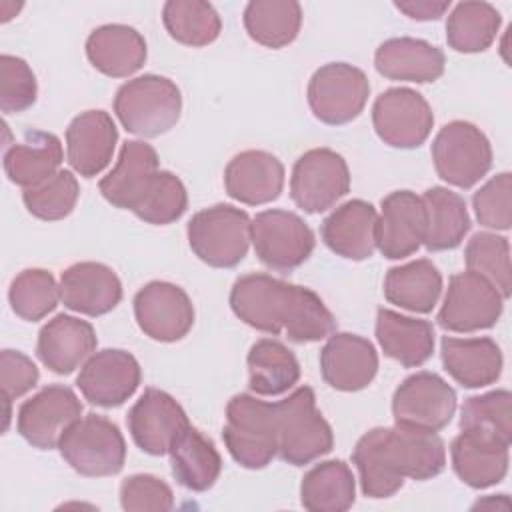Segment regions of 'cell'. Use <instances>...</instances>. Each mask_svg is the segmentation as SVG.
<instances>
[{
	"instance_id": "obj_47",
	"label": "cell",
	"mask_w": 512,
	"mask_h": 512,
	"mask_svg": "<svg viewBox=\"0 0 512 512\" xmlns=\"http://www.w3.org/2000/svg\"><path fill=\"white\" fill-rule=\"evenodd\" d=\"M38 96V84L26 60L10 54L0 56V110L18 114L28 110Z\"/></svg>"
},
{
	"instance_id": "obj_43",
	"label": "cell",
	"mask_w": 512,
	"mask_h": 512,
	"mask_svg": "<svg viewBox=\"0 0 512 512\" xmlns=\"http://www.w3.org/2000/svg\"><path fill=\"white\" fill-rule=\"evenodd\" d=\"M464 260L466 268L492 282L504 300L510 296L512 272L508 238L492 232H478L468 240Z\"/></svg>"
},
{
	"instance_id": "obj_23",
	"label": "cell",
	"mask_w": 512,
	"mask_h": 512,
	"mask_svg": "<svg viewBox=\"0 0 512 512\" xmlns=\"http://www.w3.org/2000/svg\"><path fill=\"white\" fill-rule=\"evenodd\" d=\"M118 128L104 110L80 112L66 128V158L84 178L98 176L112 160Z\"/></svg>"
},
{
	"instance_id": "obj_2",
	"label": "cell",
	"mask_w": 512,
	"mask_h": 512,
	"mask_svg": "<svg viewBox=\"0 0 512 512\" xmlns=\"http://www.w3.org/2000/svg\"><path fill=\"white\" fill-rule=\"evenodd\" d=\"M182 112L180 88L166 76L144 74L124 82L114 96V114L136 136L154 138L176 126Z\"/></svg>"
},
{
	"instance_id": "obj_19",
	"label": "cell",
	"mask_w": 512,
	"mask_h": 512,
	"mask_svg": "<svg viewBox=\"0 0 512 512\" xmlns=\"http://www.w3.org/2000/svg\"><path fill=\"white\" fill-rule=\"evenodd\" d=\"M378 372V352L368 338L350 332H332L320 350V374L340 392L366 388Z\"/></svg>"
},
{
	"instance_id": "obj_31",
	"label": "cell",
	"mask_w": 512,
	"mask_h": 512,
	"mask_svg": "<svg viewBox=\"0 0 512 512\" xmlns=\"http://www.w3.org/2000/svg\"><path fill=\"white\" fill-rule=\"evenodd\" d=\"M64 150L52 132L28 130L24 140L4 152V172L16 186L30 188L60 170Z\"/></svg>"
},
{
	"instance_id": "obj_32",
	"label": "cell",
	"mask_w": 512,
	"mask_h": 512,
	"mask_svg": "<svg viewBox=\"0 0 512 512\" xmlns=\"http://www.w3.org/2000/svg\"><path fill=\"white\" fill-rule=\"evenodd\" d=\"M176 482L192 492L214 486L222 472V458L210 438L188 424L168 450Z\"/></svg>"
},
{
	"instance_id": "obj_9",
	"label": "cell",
	"mask_w": 512,
	"mask_h": 512,
	"mask_svg": "<svg viewBox=\"0 0 512 512\" xmlns=\"http://www.w3.org/2000/svg\"><path fill=\"white\" fill-rule=\"evenodd\" d=\"M250 240L262 264L272 270L290 272L304 264L314 250V232L294 212L264 210L252 218Z\"/></svg>"
},
{
	"instance_id": "obj_50",
	"label": "cell",
	"mask_w": 512,
	"mask_h": 512,
	"mask_svg": "<svg viewBox=\"0 0 512 512\" xmlns=\"http://www.w3.org/2000/svg\"><path fill=\"white\" fill-rule=\"evenodd\" d=\"M38 378L40 372L26 354L10 348L0 352V386L6 402L30 392L38 384Z\"/></svg>"
},
{
	"instance_id": "obj_5",
	"label": "cell",
	"mask_w": 512,
	"mask_h": 512,
	"mask_svg": "<svg viewBox=\"0 0 512 512\" xmlns=\"http://www.w3.org/2000/svg\"><path fill=\"white\" fill-rule=\"evenodd\" d=\"M250 216L230 204L196 212L186 228L192 252L212 268H234L250 246Z\"/></svg>"
},
{
	"instance_id": "obj_39",
	"label": "cell",
	"mask_w": 512,
	"mask_h": 512,
	"mask_svg": "<svg viewBox=\"0 0 512 512\" xmlns=\"http://www.w3.org/2000/svg\"><path fill=\"white\" fill-rule=\"evenodd\" d=\"M242 20L254 42L276 50L296 40L302 8L294 0H252L246 4Z\"/></svg>"
},
{
	"instance_id": "obj_11",
	"label": "cell",
	"mask_w": 512,
	"mask_h": 512,
	"mask_svg": "<svg viewBox=\"0 0 512 512\" xmlns=\"http://www.w3.org/2000/svg\"><path fill=\"white\" fill-rule=\"evenodd\" d=\"M504 310V296L476 272H458L450 278L438 312V324L450 332H478L492 328Z\"/></svg>"
},
{
	"instance_id": "obj_48",
	"label": "cell",
	"mask_w": 512,
	"mask_h": 512,
	"mask_svg": "<svg viewBox=\"0 0 512 512\" xmlns=\"http://www.w3.org/2000/svg\"><path fill=\"white\" fill-rule=\"evenodd\" d=\"M472 208L484 228L508 230L512 224V174L500 172L492 176L474 192Z\"/></svg>"
},
{
	"instance_id": "obj_30",
	"label": "cell",
	"mask_w": 512,
	"mask_h": 512,
	"mask_svg": "<svg viewBox=\"0 0 512 512\" xmlns=\"http://www.w3.org/2000/svg\"><path fill=\"white\" fill-rule=\"evenodd\" d=\"M376 340L388 358L406 368H416L434 352V326L428 320L380 308L376 314Z\"/></svg>"
},
{
	"instance_id": "obj_45",
	"label": "cell",
	"mask_w": 512,
	"mask_h": 512,
	"mask_svg": "<svg viewBox=\"0 0 512 512\" xmlns=\"http://www.w3.org/2000/svg\"><path fill=\"white\" fill-rule=\"evenodd\" d=\"M510 404L512 394L504 388L470 396L460 410V430H482L510 442Z\"/></svg>"
},
{
	"instance_id": "obj_40",
	"label": "cell",
	"mask_w": 512,
	"mask_h": 512,
	"mask_svg": "<svg viewBox=\"0 0 512 512\" xmlns=\"http://www.w3.org/2000/svg\"><path fill=\"white\" fill-rule=\"evenodd\" d=\"M502 16L488 2H460L446 20V42L462 54L484 52L496 40Z\"/></svg>"
},
{
	"instance_id": "obj_27",
	"label": "cell",
	"mask_w": 512,
	"mask_h": 512,
	"mask_svg": "<svg viewBox=\"0 0 512 512\" xmlns=\"http://www.w3.org/2000/svg\"><path fill=\"white\" fill-rule=\"evenodd\" d=\"M444 52L420 38L400 36L384 40L374 54L378 74L388 80L426 84L444 74Z\"/></svg>"
},
{
	"instance_id": "obj_18",
	"label": "cell",
	"mask_w": 512,
	"mask_h": 512,
	"mask_svg": "<svg viewBox=\"0 0 512 512\" xmlns=\"http://www.w3.org/2000/svg\"><path fill=\"white\" fill-rule=\"evenodd\" d=\"M376 222V248L388 260L412 256L426 238V208L422 196L396 190L382 198Z\"/></svg>"
},
{
	"instance_id": "obj_26",
	"label": "cell",
	"mask_w": 512,
	"mask_h": 512,
	"mask_svg": "<svg viewBox=\"0 0 512 512\" xmlns=\"http://www.w3.org/2000/svg\"><path fill=\"white\" fill-rule=\"evenodd\" d=\"M376 222V208L366 200L354 198L324 218L320 234L336 256L358 262L370 258L376 250Z\"/></svg>"
},
{
	"instance_id": "obj_22",
	"label": "cell",
	"mask_w": 512,
	"mask_h": 512,
	"mask_svg": "<svg viewBox=\"0 0 512 512\" xmlns=\"http://www.w3.org/2000/svg\"><path fill=\"white\" fill-rule=\"evenodd\" d=\"M60 300L84 316H104L122 300V282L102 262H76L60 276Z\"/></svg>"
},
{
	"instance_id": "obj_42",
	"label": "cell",
	"mask_w": 512,
	"mask_h": 512,
	"mask_svg": "<svg viewBox=\"0 0 512 512\" xmlns=\"http://www.w3.org/2000/svg\"><path fill=\"white\" fill-rule=\"evenodd\" d=\"M8 300L18 318L38 322L56 308L60 300V284H56L48 270L28 268L12 280Z\"/></svg>"
},
{
	"instance_id": "obj_13",
	"label": "cell",
	"mask_w": 512,
	"mask_h": 512,
	"mask_svg": "<svg viewBox=\"0 0 512 512\" xmlns=\"http://www.w3.org/2000/svg\"><path fill=\"white\" fill-rule=\"evenodd\" d=\"M372 124L378 138L392 148H418L434 126L428 100L406 86L384 90L372 106Z\"/></svg>"
},
{
	"instance_id": "obj_28",
	"label": "cell",
	"mask_w": 512,
	"mask_h": 512,
	"mask_svg": "<svg viewBox=\"0 0 512 512\" xmlns=\"http://www.w3.org/2000/svg\"><path fill=\"white\" fill-rule=\"evenodd\" d=\"M444 370L464 388H482L494 384L504 366L500 346L488 338H452L444 336L440 344Z\"/></svg>"
},
{
	"instance_id": "obj_15",
	"label": "cell",
	"mask_w": 512,
	"mask_h": 512,
	"mask_svg": "<svg viewBox=\"0 0 512 512\" xmlns=\"http://www.w3.org/2000/svg\"><path fill=\"white\" fill-rule=\"evenodd\" d=\"M134 318L148 338L156 342H176L194 326V306L180 286L154 280L136 292Z\"/></svg>"
},
{
	"instance_id": "obj_36",
	"label": "cell",
	"mask_w": 512,
	"mask_h": 512,
	"mask_svg": "<svg viewBox=\"0 0 512 512\" xmlns=\"http://www.w3.org/2000/svg\"><path fill=\"white\" fill-rule=\"evenodd\" d=\"M442 292V274L426 260H412L388 270L384 278V296L390 304L410 312H430Z\"/></svg>"
},
{
	"instance_id": "obj_35",
	"label": "cell",
	"mask_w": 512,
	"mask_h": 512,
	"mask_svg": "<svg viewBox=\"0 0 512 512\" xmlns=\"http://www.w3.org/2000/svg\"><path fill=\"white\" fill-rule=\"evenodd\" d=\"M388 444L404 478L428 480L446 466V448L436 432L396 424L388 428Z\"/></svg>"
},
{
	"instance_id": "obj_38",
	"label": "cell",
	"mask_w": 512,
	"mask_h": 512,
	"mask_svg": "<svg viewBox=\"0 0 512 512\" xmlns=\"http://www.w3.org/2000/svg\"><path fill=\"white\" fill-rule=\"evenodd\" d=\"M356 478L342 460H326L310 468L300 484V502L310 512H344L354 504Z\"/></svg>"
},
{
	"instance_id": "obj_46",
	"label": "cell",
	"mask_w": 512,
	"mask_h": 512,
	"mask_svg": "<svg viewBox=\"0 0 512 512\" xmlns=\"http://www.w3.org/2000/svg\"><path fill=\"white\" fill-rule=\"evenodd\" d=\"M186 208L188 194L182 180L168 170H160L154 178L150 192L134 210V214L148 224L164 226L176 222L186 212Z\"/></svg>"
},
{
	"instance_id": "obj_10",
	"label": "cell",
	"mask_w": 512,
	"mask_h": 512,
	"mask_svg": "<svg viewBox=\"0 0 512 512\" xmlns=\"http://www.w3.org/2000/svg\"><path fill=\"white\" fill-rule=\"evenodd\" d=\"M350 190V170L346 160L330 148L304 152L292 168L290 196L308 214L332 208Z\"/></svg>"
},
{
	"instance_id": "obj_51",
	"label": "cell",
	"mask_w": 512,
	"mask_h": 512,
	"mask_svg": "<svg viewBox=\"0 0 512 512\" xmlns=\"http://www.w3.org/2000/svg\"><path fill=\"white\" fill-rule=\"evenodd\" d=\"M394 6L404 12L412 20H438L444 16V12L450 8V0L434 2V0H406V2H394Z\"/></svg>"
},
{
	"instance_id": "obj_1",
	"label": "cell",
	"mask_w": 512,
	"mask_h": 512,
	"mask_svg": "<svg viewBox=\"0 0 512 512\" xmlns=\"http://www.w3.org/2000/svg\"><path fill=\"white\" fill-rule=\"evenodd\" d=\"M232 312L266 334H286L304 344L318 342L336 330V318L322 298L306 286L270 274H244L230 290Z\"/></svg>"
},
{
	"instance_id": "obj_6",
	"label": "cell",
	"mask_w": 512,
	"mask_h": 512,
	"mask_svg": "<svg viewBox=\"0 0 512 512\" xmlns=\"http://www.w3.org/2000/svg\"><path fill=\"white\" fill-rule=\"evenodd\" d=\"M60 456L82 476H114L124 468L126 442L120 428L100 414L78 418L58 442Z\"/></svg>"
},
{
	"instance_id": "obj_24",
	"label": "cell",
	"mask_w": 512,
	"mask_h": 512,
	"mask_svg": "<svg viewBox=\"0 0 512 512\" xmlns=\"http://www.w3.org/2000/svg\"><path fill=\"white\" fill-rule=\"evenodd\" d=\"M98 338L90 322L70 314H58L38 332L36 354L54 374H70L96 350Z\"/></svg>"
},
{
	"instance_id": "obj_14",
	"label": "cell",
	"mask_w": 512,
	"mask_h": 512,
	"mask_svg": "<svg viewBox=\"0 0 512 512\" xmlns=\"http://www.w3.org/2000/svg\"><path fill=\"white\" fill-rule=\"evenodd\" d=\"M82 402L76 392L62 384H52L22 402L16 416L18 434L40 450L58 448L62 434L80 418Z\"/></svg>"
},
{
	"instance_id": "obj_29",
	"label": "cell",
	"mask_w": 512,
	"mask_h": 512,
	"mask_svg": "<svg viewBox=\"0 0 512 512\" xmlns=\"http://www.w3.org/2000/svg\"><path fill=\"white\" fill-rule=\"evenodd\" d=\"M90 64L110 78H128L138 72L148 56L144 36L126 24H104L86 40Z\"/></svg>"
},
{
	"instance_id": "obj_17",
	"label": "cell",
	"mask_w": 512,
	"mask_h": 512,
	"mask_svg": "<svg viewBox=\"0 0 512 512\" xmlns=\"http://www.w3.org/2000/svg\"><path fill=\"white\" fill-rule=\"evenodd\" d=\"M126 424L134 444L142 452L164 456L190 422L176 398L164 390L146 388L130 408Z\"/></svg>"
},
{
	"instance_id": "obj_12",
	"label": "cell",
	"mask_w": 512,
	"mask_h": 512,
	"mask_svg": "<svg viewBox=\"0 0 512 512\" xmlns=\"http://www.w3.org/2000/svg\"><path fill=\"white\" fill-rule=\"evenodd\" d=\"M456 412L454 388L434 372L408 376L392 396V414L398 426L438 432Z\"/></svg>"
},
{
	"instance_id": "obj_34",
	"label": "cell",
	"mask_w": 512,
	"mask_h": 512,
	"mask_svg": "<svg viewBox=\"0 0 512 512\" xmlns=\"http://www.w3.org/2000/svg\"><path fill=\"white\" fill-rule=\"evenodd\" d=\"M422 202L426 208L424 246L430 252L454 250L460 246L470 230L466 200L444 186H432L424 192Z\"/></svg>"
},
{
	"instance_id": "obj_41",
	"label": "cell",
	"mask_w": 512,
	"mask_h": 512,
	"mask_svg": "<svg viewBox=\"0 0 512 512\" xmlns=\"http://www.w3.org/2000/svg\"><path fill=\"white\" fill-rule=\"evenodd\" d=\"M162 22L176 42L192 48L212 44L222 30L218 12L202 0H168L162 8Z\"/></svg>"
},
{
	"instance_id": "obj_16",
	"label": "cell",
	"mask_w": 512,
	"mask_h": 512,
	"mask_svg": "<svg viewBox=\"0 0 512 512\" xmlns=\"http://www.w3.org/2000/svg\"><path fill=\"white\" fill-rule=\"evenodd\" d=\"M142 370L138 360L120 348L94 352L80 368L76 386L82 396L100 408L124 404L140 386Z\"/></svg>"
},
{
	"instance_id": "obj_7",
	"label": "cell",
	"mask_w": 512,
	"mask_h": 512,
	"mask_svg": "<svg viewBox=\"0 0 512 512\" xmlns=\"http://www.w3.org/2000/svg\"><path fill=\"white\" fill-rule=\"evenodd\" d=\"M430 152L438 176L456 188H472L492 166V146L486 134L464 120L442 126Z\"/></svg>"
},
{
	"instance_id": "obj_21",
	"label": "cell",
	"mask_w": 512,
	"mask_h": 512,
	"mask_svg": "<svg viewBox=\"0 0 512 512\" xmlns=\"http://www.w3.org/2000/svg\"><path fill=\"white\" fill-rule=\"evenodd\" d=\"M508 446L510 442L490 432L462 430L450 444L452 468L470 488H490L502 482L508 472Z\"/></svg>"
},
{
	"instance_id": "obj_33",
	"label": "cell",
	"mask_w": 512,
	"mask_h": 512,
	"mask_svg": "<svg viewBox=\"0 0 512 512\" xmlns=\"http://www.w3.org/2000/svg\"><path fill=\"white\" fill-rule=\"evenodd\" d=\"M352 462L360 474V488L368 498H390L404 486L388 444V428H372L354 446Z\"/></svg>"
},
{
	"instance_id": "obj_4",
	"label": "cell",
	"mask_w": 512,
	"mask_h": 512,
	"mask_svg": "<svg viewBox=\"0 0 512 512\" xmlns=\"http://www.w3.org/2000/svg\"><path fill=\"white\" fill-rule=\"evenodd\" d=\"M222 438L230 456L242 468H266L278 454L274 404L250 394L232 396L226 406Z\"/></svg>"
},
{
	"instance_id": "obj_20",
	"label": "cell",
	"mask_w": 512,
	"mask_h": 512,
	"mask_svg": "<svg viewBox=\"0 0 512 512\" xmlns=\"http://www.w3.org/2000/svg\"><path fill=\"white\" fill-rule=\"evenodd\" d=\"M158 154L144 140L122 144L116 166L98 182L102 196L116 208L136 210L158 174Z\"/></svg>"
},
{
	"instance_id": "obj_3",
	"label": "cell",
	"mask_w": 512,
	"mask_h": 512,
	"mask_svg": "<svg viewBox=\"0 0 512 512\" xmlns=\"http://www.w3.org/2000/svg\"><path fill=\"white\" fill-rule=\"evenodd\" d=\"M274 412L278 456L284 462L304 466L332 450V428L316 408V396L310 386H300L288 398L276 402Z\"/></svg>"
},
{
	"instance_id": "obj_49",
	"label": "cell",
	"mask_w": 512,
	"mask_h": 512,
	"mask_svg": "<svg viewBox=\"0 0 512 512\" xmlns=\"http://www.w3.org/2000/svg\"><path fill=\"white\" fill-rule=\"evenodd\" d=\"M120 504L128 512H166L174 508V494L154 474H132L120 484Z\"/></svg>"
},
{
	"instance_id": "obj_8",
	"label": "cell",
	"mask_w": 512,
	"mask_h": 512,
	"mask_svg": "<svg viewBox=\"0 0 512 512\" xmlns=\"http://www.w3.org/2000/svg\"><path fill=\"white\" fill-rule=\"evenodd\" d=\"M370 96L366 74L346 62L320 66L308 82V104L312 114L330 126H342L360 116Z\"/></svg>"
},
{
	"instance_id": "obj_25",
	"label": "cell",
	"mask_w": 512,
	"mask_h": 512,
	"mask_svg": "<svg viewBox=\"0 0 512 512\" xmlns=\"http://www.w3.org/2000/svg\"><path fill=\"white\" fill-rule=\"evenodd\" d=\"M224 188L230 198L260 206L276 200L284 188V166L266 150H244L224 170Z\"/></svg>"
},
{
	"instance_id": "obj_37",
	"label": "cell",
	"mask_w": 512,
	"mask_h": 512,
	"mask_svg": "<svg viewBox=\"0 0 512 512\" xmlns=\"http://www.w3.org/2000/svg\"><path fill=\"white\" fill-rule=\"evenodd\" d=\"M246 364L248 386L258 396H280L300 380V364L294 352L272 338L254 342Z\"/></svg>"
},
{
	"instance_id": "obj_44",
	"label": "cell",
	"mask_w": 512,
	"mask_h": 512,
	"mask_svg": "<svg viewBox=\"0 0 512 512\" xmlns=\"http://www.w3.org/2000/svg\"><path fill=\"white\" fill-rule=\"evenodd\" d=\"M80 196V186L70 170H58L36 186L24 188L22 200L26 210L40 220L66 218Z\"/></svg>"
}]
</instances>
